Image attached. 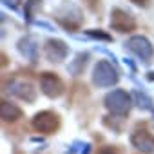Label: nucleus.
<instances>
[{"label":"nucleus","instance_id":"nucleus-22","mask_svg":"<svg viewBox=\"0 0 154 154\" xmlns=\"http://www.w3.org/2000/svg\"><path fill=\"white\" fill-rule=\"evenodd\" d=\"M15 154H22V152H20V150H15Z\"/></svg>","mask_w":154,"mask_h":154},{"label":"nucleus","instance_id":"nucleus-4","mask_svg":"<svg viewBox=\"0 0 154 154\" xmlns=\"http://www.w3.org/2000/svg\"><path fill=\"white\" fill-rule=\"evenodd\" d=\"M127 49L131 51V53H134L141 62H145V63H149L150 60H152V54H154V49H152V44L145 38V36H140V35H136V36H131L129 40H127Z\"/></svg>","mask_w":154,"mask_h":154},{"label":"nucleus","instance_id":"nucleus-14","mask_svg":"<svg viewBox=\"0 0 154 154\" xmlns=\"http://www.w3.org/2000/svg\"><path fill=\"white\" fill-rule=\"evenodd\" d=\"M42 8V0H27L26 2V9H24V17L27 22L33 20V15H35V9H40Z\"/></svg>","mask_w":154,"mask_h":154},{"label":"nucleus","instance_id":"nucleus-18","mask_svg":"<svg viewBox=\"0 0 154 154\" xmlns=\"http://www.w3.org/2000/svg\"><path fill=\"white\" fill-rule=\"evenodd\" d=\"M2 2H4L8 8H11V9H17V8H18V4L22 2V0H2Z\"/></svg>","mask_w":154,"mask_h":154},{"label":"nucleus","instance_id":"nucleus-21","mask_svg":"<svg viewBox=\"0 0 154 154\" xmlns=\"http://www.w3.org/2000/svg\"><path fill=\"white\" fill-rule=\"evenodd\" d=\"M147 80H150V82L154 80V71H150V72H147Z\"/></svg>","mask_w":154,"mask_h":154},{"label":"nucleus","instance_id":"nucleus-5","mask_svg":"<svg viewBox=\"0 0 154 154\" xmlns=\"http://www.w3.org/2000/svg\"><path fill=\"white\" fill-rule=\"evenodd\" d=\"M40 89L47 98H58L63 94V82L54 72H42L40 74Z\"/></svg>","mask_w":154,"mask_h":154},{"label":"nucleus","instance_id":"nucleus-20","mask_svg":"<svg viewBox=\"0 0 154 154\" xmlns=\"http://www.w3.org/2000/svg\"><path fill=\"white\" fill-rule=\"evenodd\" d=\"M131 2H132V4H136V6H145L149 0H131Z\"/></svg>","mask_w":154,"mask_h":154},{"label":"nucleus","instance_id":"nucleus-11","mask_svg":"<svg viewBox=\"0 0 154 154\" xmlns=\"http://www.w3.org/2000/svg\"><path fill=\"white\" fill-rule=\"evenodd\" d=\"M17 49H18V53L24 58H27L31 62H35L36 56H38V45H36V42H35L33 36H22L17 42Z\"/></svg>","mask_w":154,"mask_h":154},{"label":"nucleus","instance_id":"nucleus-7","mask_svg":"<svg viewBox=\"0 0 154 154\" xmlns=\"http://www.w3.org/2000/svg\"><path fill=\"white\" fill-rule=\"evenodd\" d=\"M131 143H132L138 150H141V152H145V154L154 152V136H152L145 127H136V129L132 131V134H131Z\"/></svg>","mask_w":154,"mask_h":154},{"label":"nucleus","instance_id":"nucleus-15","mask_svg":"<svg viewBox=\"0 0 154 154\" xmlns=\"http://www.w3.org/2000/svg\"><path fill=\"white\" fill-rule=\"evenodd\" d=\"M134 102L138 103V107L140 109H143V111H147V109H150L152 107V100L145 94V93H140V91H136L134 93Z\"/></svg>","mask_w":154,"mask_h":154},{"label":"nucleus","instance_id":"nucleus-2","mask_svg":"<svg viewBox=\"0 0 154 154\" xmlns=\"http://www.w3.org/2000/svg\"><path fill=\"white\" fill-rule=\"evenodd\" d=\"M120 76H118V71L109 63V62H98L94 65V71H93V84L98 85V87H112L114 84H118Z\"/></svg>","mask_w":154,"mask_h":154},{"label":"nucleus","instance_id":"nucleus-13","mask_svg":"<svg viewBox=\"0 0 154 154\" xmlns=\"http://www.w3.org/2000/svg\"><path fill=\"white\" fill-rule=\"evenodd\" d=\"M87 60H89V54L87 53H78L76 54V58L69 63V71L72 72V74H82L84 72V69H85V65H87Z\"/></svg>","mask_w":154,"mask_h":154},{"label":"nucleus","instance_id":"nucleus-3","mask_svg":"<svg viewBox=\"0 0 154 154\" xmlns=\"http://www.w3.org/2000/svg\"><path fill=\"white\" fill-rule=\"evenodd\" d=\"M60 127V116L53 111H40L33 116V129L40 134H54Z\"/></svg>","mask_w":154,"mask_h":154},{"label":"nucleus","instance_id":"nucleus-16","mask_svg":"<svg viewBox=\"0 0 154 154\" xmlns=\"http://www.w3.org/2000/svg\"><path fill=\"white\" fill-rule=\"evenodd\" d=\"M87 35H89L91 38H102V40H105V42H109V40H111V36H109V35H105V33H102L100 29H98V31H96V29L87 31Z\"/></svg>","mask_w":154,"mask_h":154},{"label":"nucleus","instance_id":"nucleus-23","mask_svg":"<svg viewBox=\"0 0 154 154\" xmlns=\"http://www.w3.org/2000/svg\"><path fill=\"white\" fill-rule=\"evenodd\" d=\"M152 123H154V114H152Z\"/></svg>","mask_w":154,"mask_h":154},{"label":"nucleus","instance_id":"nucleus-9","mask_svg":"<svg viewBox=\"0 0 154 154\" xmlns=\"http://www.w3.org/2000/svg\"><path fill=\"white\" fill-rule=\"evenodd\" d=\"M13 96H17V98H20V100H24V102H27V103H33L35 100H36V91L33 89V85L31 84H27V82H22V80H13L11 84H9V89H8Z\"/></svg>","mask_w":154,"mask_h":154},{"label":"nucleus","instance_id":"nucleus-1","mask_svg":"<svg viewBox=\"0 0 154 154\" xmlns=\"http://www.w3.org/2000/svg\"><path fill=\"white\" fill-rule=\"evenodd\" d=\"M103 103L107 107V111L114 116H127L131 111V96L123 91V89H114L111 91L105 98Z\"/></svg>","mask_w":154,"mask_h":154},{"label":"nucleus","instance_id":"nucleus-17","mask_svg":"<svg viewBox=\"0 0 154 154\" xmlns=\"http://www.w3.org/2000/svg\"><path fill=\"white\" fill-rule=\"evenodd\" d=\"M96 154H120V149L118 147H112V145H107V147L98 149Z\"/></svg>","mask_w":154,"mask_h":154},{"label":"nucleus","instance_id":"nucleus-12","mask_svg":"<svg viewBox=\"0 0 154 154\" xmlns=\"http://www.w3.org/2000/svg\"><path fill=\"white\" fill-rule=\"evenodd\" d=\"M22 109L17 107L15 103H9V102H2V109H0V116H2L4 122H17L22 118Z\"/></svg>","mask_w":154,"mask_h":154},{"label":"nucleus","instance_id":"nucleus-10","mask_svg":"<svg viewBox=\"0 0 154 154\" xmlns=\"http://www.w3.org/2000/svg\"><path fill=\"white\" fill-rule=\"evenodd\" d=\"M65 13H60L58 15V22L67 29V31H76L80 26H82V13L76 9L74 6H65L63 8Z\"/></svg>","mask_w":154,"mask_h":154},{"label":"nucleus","instance_id":"nucleus-8","mask_svg":"<svg viewBox=\"0 0 154 154\" xmlns=\"http://www.w3.org/2000/svg\"><path fill=\"white\" fill-rule=\"evenodd\" d=\"M44 53H45V58H47L49 62H62V60H65V56L69 54V45H67L63 40L53 38V40H47V42H45Z\"/></svg>","mask_w":154,"mask_h":154},{"label":"nucleus","instance_id":"nucleus-19","mask_svg":"<svg viewBox=\"0 0 154 154\" xmlns=\"http://www.w3.org/2000/svg\"><path fill=\"white\" fill-rule=\"evenodd\" d=\"M85 2H87V6H89L91 9H96V6H98L100 0H85Z\"/></svg>","mask_w":154,"mask_h":154},{"label":"nucleus","instance_id":"nucleus-6","mask_svg":"<svg viewBox=\"0 0 154 154\" xmlns=\"http://www.w3.org/2000/svg\"><path fill=\"white\" fill-rule=\"evenodd\" d=\"M111 27L118 33H131L136 29V20L131 13L116 8L111 13Z\"/></svg>","mask_w":154,"mask_h":154}]
</instances>
